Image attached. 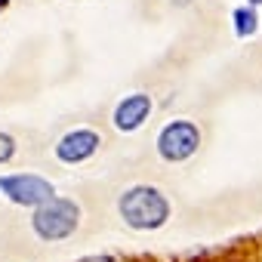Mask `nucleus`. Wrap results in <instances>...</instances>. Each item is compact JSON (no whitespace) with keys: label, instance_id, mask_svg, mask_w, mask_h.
Returning <instances> with one entry per match:
<instances>
[{"label":"nucleus","instance_id":"f257e3e1","mask_svg":"<svg viewBox=\"0 0 262 262\" xmlns=\"http://www.w3.org/2000/svg\"><path fill=\"white\" fill-rule=\"evenodd\" d=\"M117 213H120V219L129 228L155 231V228H161L170 219L173 207H170V201H167V194L161 188H155V185H133L129 191L120 194Z\"/></svg>","mask_w":262,"mask_h":262},{"label":"nucleus","instance_id":"f03ea898","mask_svg":"<svg viewBox=\"0 0 262 262\" xmlns=\"http://www.w3.org/2000/svg\"><path fill=\"white\" fill-rule=\"evenodd\" d=\"M31 225H34V234L47 244H56V241H65L77 231L80 225V207L71 201V198H47L34 207V216H31Z\"/></svg>","mask_w":262,"mask_h":262},{"label":"nucleus","instance_id":"7ed1b4c3","mask_svg":"<svg viewBox=\"0 0 262 262\" xmlns=\"http://www.w3.org/2000/svg\"><path fill=\"white\" fill-rule=\"evenodd\" d=\"M201 148V129L194 120H170L161 133H158V155L170 164H182L188 161L194 151Z\"/></svg>","mask_w":262,"mask_h":262},{"label":"nucleus","instance_id":"20e7f679","mask_svg":"<svg viewBox=\"0 0 262 262\" xmlns=\"http://www.w3.org/2000/svg\"><path fill=\"white\" fill-rule=\"evenodd\" d=\"M0 194H7L19 207H37L40 201L53 198V185L34 173H16V176H0Z\"/></svg>","mask_w":262,"mask_h":262},{"label":"nucleus","instance_id":"39448f33","mask_svg":"<svg viewBox=\"0 0 262 262\" xmlns=\"http://www.w3.org/2000/svg\"><path fill=\"white\" fill-rule=\"evenodd\" d=\"M102 145V136L96 133V129H71V133H65L56 145V158L62 164H83L90 161Z\"/></svg>","mask_w":262,"mask_h":262},{"label":"nucleus","instance_id":"423d86ee","mask_svg":"<svg viewBox=\"0 0 262 262\" xmlns=\"http://www.w3.org/2000/svg\"><path fill=\"white\" fill-rule=\"evenodd\" d=\"M148 114H151V96L148 93H129L126 99L117 102L111 123L120 133H133V129H139L148 120Z\"/></svg>","mask_w":262,"mask_h":262},{"label":"nucleus","instance_id":"0eeeda50","mask_svg":"<svg viewBox=\"0 0 262 262\" xmlns=\"http://www.w3.org/2000/svg\"><path fill=\"white\" fill-rule=\"evenodd\" d=\"M256 28H259V19H256V13L250 7L234 10V31H237V37H250V34H256Z\"/></svg>","mask_w":262,"mask_h":262},{"label":"nucleus","instance_id":"6e6552de","mask_svg":"<svg viewBox=\"0 0 262 262\" xmlns=\"http://www.w3.org/2000/svg\"><path fill=\"white\" fill-rule=\"evenodd\" d=\"M13 155H16V139L7 136V133H0V164H7Z\"/></svg>","mask_w":262,"mask_h":262},{"label":"nucleus","instance_id":"1a4fd4ad","mask_svg":"<svg viewBox=\"0 0 262 262\" xmlns=\"http://www.w3.org/2000/svg\"><path fill=\"white\" fill-rule=\"evenodd\" d=\"M80 262H117L114 256H86V259H80Z\"/></svg>","mask_w":262,"mask_h":262},{"label":"nucleus","instance_id":"9d476101","mask_svg":"<svg viewBox=\"0 0 262 262\" xmlns=\"http://www.w3.org/2000/svg\"><path fill=\"white\" fill-rule=\"evenodd\" d=\"M7 4H10V0H0V13H4V10H7Z\"/></svg>","mask_w":262,"mask_h":262},{"label":"nucleus","instance_id":"9b49d317","mask_svg":"<svg viewBox=\"0 0 262 262\" xmlns=\"http://www.w3.org/2000/svg\"><path fill=\"white\" fill-rule=\"evenodd\" d=\"M250 4H262V0H250Z\"/></svg>","mask_w":262,"mask_h":262}]
</instances>
